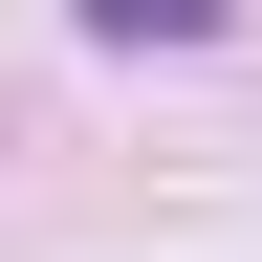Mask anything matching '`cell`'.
<instances>
[{"mask_svg": "<svg viewBox=\"0 0 262 262\" xmlns=\"http://www.w3.org/2000/svg\"><path fill=\"white\" fill-rule=\"evenodd\" d=\"M88 22H219V0H88Z\"/></svg>", "mask_w": 262, "mask_h": 262, "instance_id": "cell-1", "label": "cell"}]
</instances>
